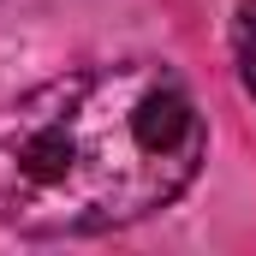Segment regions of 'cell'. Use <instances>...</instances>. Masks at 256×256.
<instances>
[{
    "label": "cell",
    "instance_id": "cell-1",
    "mask_svg": "<svg viewBox=\"0 0 256 256\" xmlns=\"http://www.w3.org/2000/svg\"><path fill=\"white\" fill-rule=\"evenodd\" d=\"M202 167V114L167 66H84L0 108V214L36 238L131 226Z\"/></svg>",
    "mask_w": 256,
    "mask_h": 256
},
{
    "label": "cell",
    "instance_id": "cell-2",
    "mask_svg": "<svg viewBox=\"0 0 256 256\" xmlns=\"http://www.w3.org/2000/svg\"><path fill=\"white\" fill-rule=\"evenodd\" d=\"M232 48H238V78L256 102V0H244L238 18H232Z\"/></svg>",
    "mask_w": 256,
    "mask_h": 256
}]
</instances>
